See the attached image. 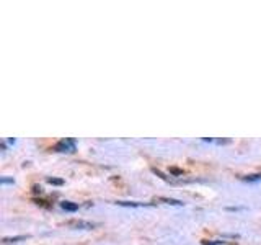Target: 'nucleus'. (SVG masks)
<instances>
[{"label": "nucleus", "mask_w": 261, "mask_h": 245, "mask_svg": "<svg viewBox=\"0 0 261 245\" xmlns=\"http://www.w3.org/2000/svg\"><path fill=\"white\" fill-rule=\"evenodd\" d=\"M46 182L49 185H54V186H62L64 185V180L62 178H56V177H47Z\"/></svg>", "instance_id": "6e6552de"}, {"label": "nucleus", "mask_w": 261, "mask_h": 245, "mask_svg": "<svg viewBox=\"0 0 261 245\" xmlns=\"http://www.w3.org/2000/svg\"><path fill=\"white\" fill-rule=\"evenodd\" d=\"M155 201L163 203V204H170V206H183V201L175 200V198H165V196H160V198H155Z\"/></svg>", "instance_id": "39448f33"}, {"label": "nucleus", "mask_w": 261, "mask_h": 245, "mask_svg": "<svg viewBox=\"0 0 261 245\" xmlns=\"http://www.w3.org/2000/svg\"><path fill=\"white\" fill-rule=\"evenodd\" d=\"M170 174H171V177H183V175H185V172H183L181 168L171 167V168H170Z\"/></svg>", "instance_id": "1a4fd4ad"}, {"label": "nucleus", "mask_w": 261, "mask_h": 245, "mask_svg": "<svg viewBox=\"0 0 261 245\" xmlns=\"http://www.w3.org/2000/svg\"><path fill=\"white\" fill-rule=\"evenodd\" d=\"M224 240H202V245H224Z\"/></svg>", "instance_id": "9d476101"}, {"label": "nucleus", "mask_w": 261, "mask_h": 245, "mask_svg": "<svg viewBox=\"0 0 261 245\" xmlns=\"http://www.w3.org/2000/svg\"><path fill=\"white\" fill-rule=\"evenodd\" d=\"M33 191H35L36 194H38V193L41 194V193H43V188H41V186H38V185H35V186H33Z\"/></svg>", "instance_id": "f8f14e48"}, {"label": "nucleus", "mask_w": 261, "mask_h": 245, "mask_svg": "<svg viewBox=\"0 0 261 245\" xmlns=\"http://www.w3.org/2000/svg\"><path fill=\"white\" fill-rule=\"evenodd\" d=\"M118 206H124V208H149L153 206L152 203H139V201H116Z\"/></svg>", "instance_id": "7ed1b4c3"}, {"label": "nucleus", "mask_w": 261, "mask_h": 245, "mask_svg": "<svg viewBox=\"0 0 261 245\" xmlns=\"http://www.w3.org/2000/svg\"><path fill=\"white\" fill-rule=\"evenodd\" d=\"M54 151L56 152H61V154H73L77 151V141L73 137H65L57 141L54 145Z\"/></svg>", "instance_id": "f257e3e1"}, {"label": "nucleus", "mask_w": 261, "mask_h": 245, "mask_svg": "<svg viewBox=\"0 0 261 245\" xmlns=\"http://www.w3.org/2000/svg\"><path fill=\"white\" fill-rule=\"evenodd\" d=\"M0 183H2V185H13L15 183V180L13 178H10V177H2V178H0Z\"/></svg>", "instance_id": "9b49d317"}, {"label": "nucleus", "mask_w": 261, "mask_h": 245, "mask_svg": "<svg viewBox=\"0 0 261 245\" xmlns=\"http://www.w3.org/2000/svg\"><path fill=\"white\" fill-rule=\"evenodd\" d=\"M31 235H15V237H4L2 239V243L4 245H13V243H20V242H24L27 239H30Z\"/></svg>", "instance_id": "20e7f679"}, {"label": "nucleus", "mask_w": 261, "mask_h": 245, "mask_svg": "<svg viewBox=\"0 0 261 245\" xmlns=\"http://www.w3.org/2000/svg\"><path fill=\"white\" fill-rule=\"evenodd\" d=\"M65 224L72 229H77V231H92V229L98 226L96 223H90V220H84V219H72V220H67Z\"/></svg>", "instance_id": "f03ea898"}, {"label": "nucleus", "mask_w": 261, "mask_h": 245, "mask_svg": "<svg viewBox=\"0 0 261 245\" xmlns=\"http://www.w3.org/2000/svg\"><path fill=\"white\" fill-rule=\"evenodd\" d=\"M242 182H248V183H255V182H261V174H250V175H245L240 177Z\"/></svg>", "instance_id": "0eeeda50"}, {"label": "nucleus", "mask_w": 261, "mask_h": 245, "mask_svg": "<svg viewBox=\"0 0 261 245\" xmlns=\"http://www.w3.org/2000/svg\"><path fill=\"white\" fill-rule=\"evenodd\" d=\"M61 208L64 211H67V212H75L80 206L77 203H73V201H61Z\"/></svg>", "instance_id": "423d86ee"}]
</instances>
